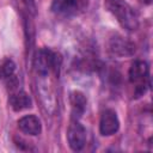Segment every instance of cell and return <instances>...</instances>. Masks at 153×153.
Wrapping results in <instances>:
<instances>
[{
    "instance_id": "obj_7",
    "label": "cell",
    "mask_w": 153,
    "mask_h": 153,
    "mask_svg": "<svg viewBox=\"0 0 153 153\" xmlns=\"http://www.w3.org/2000/svg\"><path fill=\"white\" fill-rule=\"evenodd\" d=\"M18 128L26 135H38L42 131L41 120L35 115H25L18 120Z\"/></svg>"
},
{
    "instance_id": "obj_10",
    "label": "cell",
    "mask_w": 153,
    "mask_h": 153,
    "mask_svg": "<svg viewBox=\"0 0 153 153\" xmlns=\"http://www.w3.org/2000/svg\"><path fill=\"white\" fill-rule=\"evenodd\" d=\"M78 8V0H53L51 11L57 16H71Z\"/></svg>"
},
{
    "instance_id": "obj_11",
    "label": "cell",
    "mask_w": 153,
    "mask_h": 153,
    "mask_svg": "<svg viewBox=\"0 0 153 153\" xmlns=\"http://www.w3.org/2000/svg\"><path fill=\"white\" fill-rule=\"evenodd\" d=\"M16 71V63L11 59H6L0 63V80L10 79Z\"/></svg>"
},
{
    "instance_id": "obj_1",
    "label": "cell",
    "mask_w": 153,
    "mask_h": 153,
    "mask_svg": "<svg viewBox=\"0 0 153 153\" xmlns=\"http://www.w3.org/2000/svg\"><path fill=\"white\" fill-rule=\"evenodd\" d=\"M104 6L108 12H110L120 25L128 30L135 31L139 27V19L134 8L124 0H105Z\"/></svg>"
},
{
    "instance_id": "obj_5",
    "label": "cell",
    "mask_w": 153,
    "mask_h": 153,
    "mask_svg": "<svg viewBox=\"0 0 153 153\" xmlns=\"http://www.w3.org/2000/svg\"><path fill=\"white\" fill-rule=\"evenodd\" d=\"M120 129V120L115 110L106 109L102 112L99 120V131L103 136H111Z\"/></svg>"
},
{
    "instance_id": "obj_4",
    "label": "cell",
    "mask_w": 153,
    "mask_h": 153,
    "mask_svg": "<svg viewBox=\"0 0 153 153\" xmlns=\"http://www.w3.org/2000/svg\"><path fill=\"white\" fill-rule=\"evenodd\" d=\"M86 140H87L86 128L78 120L73 118L67 129V141L71 149L75 152L81 151L86 145Z\"/></svg>"
},
{
    "instance_id": "obj_8",
    "label": "cell",
    "mask_w": 153,
    "mask_h": 153,
    "mask_svg": "<svg viewBox=\"0 0 153 153\" xmlns=\"http://www.w3.org/2000/svg\"><path fill=\"white\" fill-rule=\"evenodd\" d=\"M8 104L14 111H23V110L30 109L32 106V100L25 91L16 90L11 93L10 99H8Z\"/></svg>"
},
{
    "instance_id": "obj_6",
    "label": "cell",
    "mask_w": 153,
    "mask_h": 153,
    "mask_svg": "<svg viewBox=\"0 0 153 153\" xmlns=\"http://www.w3.org/2000/svg\"><path fill=\"white\" fill-rule=\"evenodd\" d=\"M110 51L116 56H131L135 53V44L121 36H115L109 42Z\"/></svg>"
},
{
    "instance_id": "obj_2",
    "label": "cell",
    "mask_w": 153,
    "mask_h": 153,
    "mask_svg": "<svg viewBox=\"0 0 153 153\" xmlns=\"http://www.w3.org/2000/svg\"><path fill=\"white\" fill-rule=\"evenodd\" d=\"M129 81L135 87V96H142L149 87V66L143 60H135L128 72Z\"/></svg>"
},
{
    "instance_id": "obj_9",
    "label": "cell",
    "mask_w": 153,
    "mask_h": 153,
    "mask_svg": "<svg viewBox=\"0 0 153 153\" xmlns=\"http://www.w3.org/2000/svg\"><path fill=\"white\" fill-rule=\"evenodd\" d=\"M69 102H71L73 118L79 120L82 116V114L85 112V110H86L87 99H86L85 94L82 92H80V91H73V92H71Z\"/></svg>"
},
{
    "instance_id": "obj_3",
    "label": "cell",
    "mask_w": 153,
    "mask_h": 153,
    "mask_svg": "<svg viewBox=\"0 0 153 153\" xmlns=\"http://www.w3.org/2000/svg\"><path fill=\"white\" fill-rule=\"evenodd\" d=\"M61 65V57L57 53L48 49L42 48L37 51L35 57V69L41 75H47L50 72L55 74L59 73Z\"/></svg>"
}]
</instances>
